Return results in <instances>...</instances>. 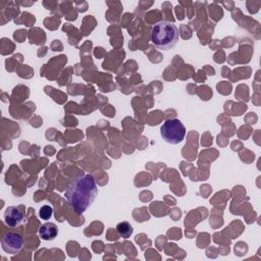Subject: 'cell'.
Wrapping results in <instances>:
<instances>
[{
    "label": "cell",
    "mask_w": 261,
    "mask_h": 261,
    "mask_svg": "<svg viewBox=\"0 0 261 261\" xmlns=\"http://www.w3.org/2000/svg\"><path fill=\"white\" fill-rule=\"evenodd\" d=\"M4 222L9 227H17L24 222L25 213H24V206H9L6 208L4 212Z\"/></svg>",
    "instance_id": "obj_5"
},
{
    "label": "cell",
    "mask_w": 261,
    "mask_h": 261,
    "mask_svg": "<svg viewBox=\"0 0 261 261\" xmlns=\"http://www.w3.org/2000/svg\"><path fill=\"white\" fill-rule=\"evenodd\" d=\"M160 136L164 142L176 145L185 139L186 127L177 118L167 119L160 127Z\"/></svg>",
    "instance_id": "obj_3"
},
{
    "label": "cell",
    "mask_w": 261,
    "mask_h": 261,
    "mask_svg": "<svg viewBox=\"0 0 261 261\" xmlns=\"http://www.w3.org/2000/svg\"><path fill=\"white\" fill-rule=\"evenodd\" d=\"M178 40V30L176 25L167 20L156 22L151 30V42L160 50L172 48Z\"/></svg>",
    "instance_id": "obj_2"
},
{
    "label": "cell",
    "mask_w": 261,
    "mask_h": 261,
    "mask_svg": "<svg viewBox=\"0 0 261 261\" xmlns=\"http://www.w3.org/2000/svg\"><path fill=\"white\" fill-rule=\"evenodd\" d=\"M24 246L22 237L17 232H7L1 239V247L3 251L7 254H17L19 253Z\"/></svg>",
    "instance_id": "obj_4"
},
{
    "label": "cell",
    "mask_w": 261,
    "mask_h": 261,
    "mask_svg": "<svg viewBox=\"0 0 261 261\" xmlns=\"http://www.w3.org/2000/svg\"><path fill=\"white\" fill-rule=\"evenodd\" d=\"M52 212H53V209H52L51 206L44 205L39 210V217L43 220H48V219L51 218Z\"/></svg>",
    "instance_id": "obj_8"
},
{
    "label": "cell",
    "mask_w": 261,
    "mask_h": 261,
    "mask_svg": "<svg viewBox=\"0 0 261 261\" xmlns=\"http://www.w3.org/2000/svg\"><path fill=\"white\" fill-rule=\"evenodd\" d=\"M116 230L118 232V234L123 238V239H127L132 236L134 229L132 227V225L126 222V221H122V222H119L117 225H116Z\"/></svg>",
    "instance_id": "obj_7"
},
{
    "label": "cell",
    "mask_w": 261,
    "mask_h": 261,
    "mask_svg": "<svg viewBox=\"0 0 261 261\" xmlns=\"http://www.w3.org/2000/svg\"><path fill=\"white\" fill-rule=\"evenodd\" d=\"M97 193L94 177L91 174H82L70 181L65 191V198L74 212L81 215L94 202Z\"/></svg>",
    "instance_id": "obj_1"
},
{
    "label": "cell",
    "mask_w": 261,
    "mask_h": 261,
    "mask_svg": "<svg viewBox=\"0 0 261 261\" xmlns=\"http://www.w3.org/2000/svg\"><path fill=\"white\" fill-rule=\"evenodd\" d=\"M58 234V228L53 222H46L39 228V236L44 241H52Z\"/></svg>",
    "instance_id": "obj_6"
}]
</instances>
